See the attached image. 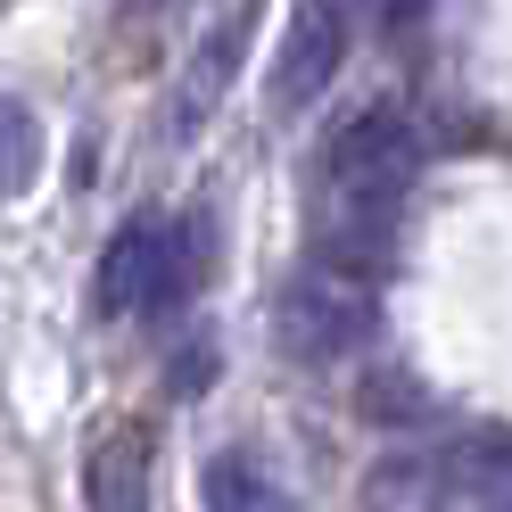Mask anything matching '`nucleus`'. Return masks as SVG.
I'll return each mask as SVG.
<instances>
[{"mask_svg": "<svg viewBox=\"0 0 512 512\" xmlns=\"http://www.w3.org/2000/svg\"><path fill=\"white\" fill-rule=\"evenodd\" d=\"M83 512H149V438L124 422L83 455Z\"/></svg>", "mask_w": 512, "mask_h": 512, "instance_id": "39448f33", "label": "nucleus"}, {"mask_svg": "<svg viewBox=\"0 0 512 512\" xmlns=\"http://www.w3.org/2000/svg\"><path fill=\"white\" fill-rule=\"evenodd\" d=\"M207 512H298V504L281 496L273 479H256L248 463L223 455V463H207Z\"/></svg>", "mask_w": 512, "mask_h": 512, "instance_id": "0eeeda50", "label": "nucleus"}, {"mask_svg": "<svg viewBox=\"0 0 512 512\" xmlns=\"http://www.w3.org/2000/svg\"><path fill=\"white\" fill-rule=\"evenodd\" d=\"M364 331H372V290L331 273V265H306L290 290L273 298V347L290 364H339Z\"/></svg>", "mask_w": 512, "mask_h": 512, "instance_id": "f03ea898", "label": "nucleus"}, {"mask_svg": "<svg viewBox=\"0 0 512 512\" xmlns=\"http://www.w3.org/2000/svg\"><path fill=\"white\" fill-rule=\"evenodd\" d=\"M339 58H347V17H339V0H298L290 34H281V58H273V116L314 108V100L331 91Z\"/></svg>", "mask_w": 512, "mask_h": 512, "instance_id": "7ed1b4c3", "label": "nucleus"}, {"mask_svg": "<svg viewBox=\"0 0 512 512\" xmlns=\"http://www.w3.org/2000/svg\"><path fill=\"white\" fill-rule=\"evenodd\" d=\"M248 17H256V0H223V9H215V25L199 34V50H190V67H182L174 100H166V141H190L215 116V100L232 91V67L248 50Z\"/></svg>", "mask_w": 512, "mask_h": 512, "instance_id": "20e7f679", "label": "nucleus"}, {"mask_svg": "<svg viewBox=\"0 0 512 512\" xmlns=\"http://www.w3.org/2000/svg\"><path fill=\"white\" fill-rule=\"evenodd\" d=\"M190 273H199V232H182L174 215H133L100 248V281H91V298H100V314L174 306L190 290Z\"/></svg>", "mask_w": 512, "mask_h": 512, "instance_id": "f257e3e1", "label": "nucleus"}, {"mask_svg": "<svg viewBox=\"0 0 512 512\" xmlns=\"http://www.w3.org/2000/svg\"><path fill=\"white\" fill-rule=\"evenodd\" d=\"M34 174H42V116L34 100H0V199L34 190Z\"/></svg>", "mask_w": 512, "mask_h": 512, "instance_id": "423d86ee", "label": "nucleus"}, {"mask_svg": "<svg viewBox=\"0 0 512 512\" xmlns=\"http://www.w3.org/2000/svg\"><path fill=\"white\" fill-rule=\"evenodd\" d=\"M380 9H389L380 25H389V34H397V25H413V9H422V0H380Z\"/></svg>", "mask_w": 512, "mask_h": 512, "instance_id": "6e6552de", "label": "nucleus"}, {"mask_svg": "<svg viewBox=\"0 0 512 512\" xmlns=\"http://www.w3.org/2000/svg\"><path fill=\"white\" fill-rule=\"evenodd\" d=\"M141 9H149V0H141Z\"/></svg>", "mask_w": 512, "mask_h": 512, "instance_id": "9d476101", "label": "nucleus"}, {"mask_svg": "<svg viewBox=\"0 0 512 512\" xmlns=\"http://www.w3.org/2000/svg\"><path fill=\"white\" fill-rule=\"evenodd\" d=\"M488 512H512V479H496V496H488Z\"/></svg>", "mask_w": 512, "mask_h": 512, "instance_id": "1a4fd4ad", "label": "nucleus"}]
</instances>
